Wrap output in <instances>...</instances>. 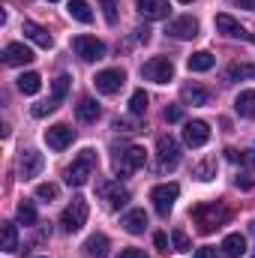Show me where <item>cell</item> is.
Listing matches in <instances>:
<instances>
[{
  "mask_svg": "<svg viewBox=\"0 0 255 258\" xmlns=\"http://www.w3.org/2000/svg\"><path fill=\"white\" fill-rule=\"evenodd\" d=\"M168 33H171L174 39H195V36H198V21H195L192 15H180V18H174V21L168 24Z\"/></svg>",
  "mask_w": 255,
  "mask_h": 258,
  "instance_id": "cell-15",
  "label": "cell"
},
{
  "mask_svg": "<svg viewBox=\"0 0 255 258\" xmlns=\"http://www.w3.org/2000/svg\"><path fill=\"white\" fill-rule=\"evenodd\" d=\"M246 252V237L243 234H228L222 240V255L225 258H240Z\"/></svg>",
  "mask_w": 255,
  "mask_h": 258,
  "instance_id": "cell-22",
  "label": "cell"
},
{
  "mask_svg": "<svg viewBox=\"0 0 255 258\" xmlns=\"http://www.w3.org/2000/svg\"><path fill=\"white\" fill-rule=\"evenodd\" d=\"M225 156L231 159V162H240V165H246V168H255V150H225Z\"/></svg>",
  "mask_w": 255,
  "mask_h": 258,
  "instance_id": "cell-32",
  "label": "cell"
},
{
  "mask_svg": "<svg viewBox=\"0 0 255 258\" xmlns=\"http://www.w3.org/2000/svg\"><path fill=\"white\" fill-rule=\"evenodd\" d=\"M72 141H75V129L66 126V123H54V126L45 129V144L51 150H66Z\"/></svg>",
  "mask_w": 255,
  "mask_h": 258,
  "instance_id": "cell-11",
  "label": "cell"
},
{
  "mask_svg": "<svg viewBox=\"0 0 255 258\" xmlns=\"http://www.w3.org/2000/svg\"><path fill=\"white\" fill-rule=\"evenodd\" d=\"M171 240H174V249H177V252H189V249H192L189 234H186V231H180V228L171 234Z\"/></svg>",
  "mask_w": 255,
  "mask_h": 258,
  "instance_id": "cell-35",
  "label": "cell"
},
{
  "mask_svg": "<svg viewBox=\"0 0 255 258\" xmlns=\"http://www.w3.org/2000/svg\"><path fill=\"white\" fill-rule=\"evenodd\" d=\"M84 249L93 258H105L108 255V237H105V234H90L87 243H84Z\"/></svg>",
  "mask_w": 255,
  "mask_h": 258,
  "instance_id": "cell-26",
  "label": "cell"
},
{
  "mask_svg": "<svg viewBox=\"0 0 255 258\" xmlns=\"http://www.w3.org/2000/svg\"><path fill=\"white\" fill-rule=\"evenodd\" d=\"M18 222L27 225V228L36 225V207H33V201H21L18 204Z\"/></svg>",
  "mask_w": 255,
  "mask_h": 258,
  "instance_id": "cell-31",
  "label": "cell"
},
{
  "mask_svg": "<svg viewBox=\"0 0 255 258\" xmlns=\"http://www.w3.org/2000/svg\"><path fill=\"white\" fill-rule=\"evenodd\" d=\"M39 87H42V78H39V72H24V75L18 78V90H21L24 96H33V93H39Z\"/></svg>",
  "mask_w": 255,
  "mask_h": 258,
  "instance_id": "cell-27",
  "label": "cell"
},
{
  "mask_svg": "<svg viewBox=\"0 0 255 258\" xmlns=\"http://www.w3.org/2000/svg\"><path fill=\"white\" fill-rule=\"evenodd\" d=\"M234 108H237L240 117H255V90H243L234 99Z\"/></svg>",
  "mask_w": 255,
  "mask_h": 258,
  "instance_id": "cell-25",
  "label": "cell"
},
{
  "mask_svg": "<svg viewBox=\"0 0 255 258\" xmlns=\"http://www.w3.org/2000/svg\"><path fill=\"white\" fill-rule=\"evenodd\" d=\"M177 195H180L177 183H159V186L150 189V201H153V207H156L159 216H168L171 207H174V201H177Z\"/></svg>",
  "mask_w": 255,
  "mask_h": 258,
  "instance_id": "cell-5",
  "label": "cell"
},
{
  "mask_svg": "<svg viewBox=\"0 0 255 258\" xmlns=\"http://www.w3.org/2000/svg\"><path fill=\"white\" fill-rule=\"evenodd\" d=\"M216 30H219L222 36H231V39H246V42H255L252 33H246V27H243L237 18H231L228 12H219V15H216Z\"/></svg>",
  "mask_w": 255,
  "mask_h": 258,
  "instance_id": "cell-10",
  "label": "cell"
},
{
  "mask_svg": "<svg viewBox=\"0 0 255 258\" xmlns=\"http://www.w3.org/2000/svg\"><path fill=\"white\" fill-rule=\"evenodd\" d=\"M228 81H243V78H255V63H234L225 69Z\"/></svg>",
  "mask_w": 255,
  "mask_h": 258,
  "instance_id": "cell-29",
  "label": "cell"
},
{
  "mask_svg": "<svg viewBox=\"0 0 255 258\" xmlns=\"http://www.w3.org/2000/svg\"><path fill=\"white\" fill-rule=\"evenodd\" d=\"M87 213H90L87 201H84V198H72L63 207V213H60V225H63L69 234H72V231H81L84 222H87Z\"/></svg>",
  "mask_w": 255,
  "mask_h": 258,
  "instance_id": "cell-3",
  "label": "cell"
},
{
  "mask_svg": "<svg viewBox=\"0 0 255 258\" xmlns=\"http://www.w3.org/2000/svg\"><path fill=\"white\" fill-rule=\"evenodd\" d=\"M21 33H24L30 42H36L39 48H54V39H51V33H48L42 24H36V21H24V24H21Z\"/></svg>",
  "mask_w": 255,
  "mask_h": 258,
  "instance_id": "cell-16",
  "label": "cell"
},
{
  "mask_svg": "<svg viewBox=\"0 0 255 258\" xmlns=\"http://www.w3.org/2000/svg\"><path fill=\"white\" fill-rule=\"evenodd\" d=\"M66 93H69V75H60V78H54V84H51V99L60 105L66 99Z\"/></svg>",
  "mask_w": 255,
  "mask_h": 258,
  "instance_id": "cell-33",
  "label": "cell"
},
{
  "mask_svg": "<svg viewBox=\"0 0 255 258\" xmlns=\"http://www.w3.org/2000/svg\"><path fill=\"white\" fill-rule=\"evenodd\" d=\"M72 51H75L81 60L93 63V60H102V57H105V42L96 39V36H75V39H72Z\"/></svg>",
  "mask_w": 255,
  "mask_h": 258,
  "instance_id": "cell-6",
  "label": "cell"
},
{
  "mask_svg": "<svg viewBox=\"0 0 255 258\" xmlns=\"http://www.w3.org/2000/svg\"><path fill=\"white\" fill-rule=\"evenodd\" d=\"M165 120H168V123H177V120H183V108H180V105H171V108H165Z\"/></svg>",
  "mask_w": 255,
  "mask_h": 258,
  "instance_id": "cell-39",
  "label": "cell"
},
{
  "mask_svg": "<svg viewBox=\"0 0 255 258\" xmlns=\"http://www.w3.org/2000/svg\"><path fill=\"white\" fill-rule=\"evenodd\" d=\"M120 225L126 228L129 234H144V228H147V213H144L141 207H135V210H129L126 216H123Z\"/></svg>",
  "mask_w": 255,
  "mask_h": 258,
  "instance_id": "cell-21",
  "label": "cell"
},
{
  "mask_svg": "<svg viewBox=\"0 0 255 258\" xmlns=\"http://www.w3.org/2000/svg\"><path fill=\"white\" fill-rule=\"evenodd\" d=\"M213 174H216V159H204V162L195 165V177L198 180H213Z\"/></svg>",
  "mask_w": 255,
  "mask_h": 258,
  "instance_id": "cell-34",
  "label": "cell"
},
{
  "mask_svg": "<svg viewBox=\"0 0 255 258\" xmlns=\"http://www.w3.org/2000/svg\"><path fill=\"white\" fill-rule=\"evenodd\" d=\"M51 111H57V102H54V99H45V102H36V105H33V117H45V114H51Z\"/></svg>",
  "mask_w": 255,
  "mask_h": 258,
  "instance_id": "cell-37",
  "label": "cell"
},
{
  "mask_svg": "<svg viewBox=\"0 0 255 258\" xmlns=\"http://www.w3.org/2000/svg\"><path fill=\"white\" fill-rule=\"evenodd\" d=\"M231 3H237L240 9H249V12H255V0H231Z\"/></svg>",
  "mask_w": 255,
  "mask_h": 258,
  "instance_id": "cell-46",
  "label": "cell"
},
{
  "mask_svg": "<svg viewBox=\"0 0 255 258\" xmlns=\"http://www.w3.org/2000/svg\"><path fill=\"white\" fill-rule=\"evenodd\" d=\"M195 258H216V249L213 246H201V249H195Z\"/></svg>",
  "mask_w": 255,
  "mask_h": 258,
  "instance_id": "cell-43",
  "label": "cell"
},
{
  "mask_svg": "<svg viewBox=\"0 0 255 258\" xmlns=\"http://www.w3.org/2000/svg\"><path fill=\"white\" fill-rule=\"evenodd\" d=\"M156 153H159V165L162 168H177L180 162V144L174 135H159L156 138Z\"/></svg>",
  "mask_w": 255,
  "mask_h": 258,
  "instance_id": "cell-9",
  "label": "cell"
},
{
  "mask_svg": "<svg viewBox=\"0 0 255 258\" xmlns=\"http://www.w3.org/2000/svg\"><path fill=\"white\" fill-rule=\"evenodd\" d=\"M42 258H45V255H42Z\"/></svg>",
  "mask_w": 255,
  "mask_h": 258,
  "instance_id": "cell-50",
  "label": "cell"
},
{
  "mask_svg": "<svg viewBox=\"0 0 255 258\" xmlns=\"http://www.w3.org/2000/svg\"><path fill=\"white\" fill-rule=\"evenodd\" d=\"M141 75L147 81H156V84H168L174 78V63L168 57H150L147 63L141 66Z\"/></svg>",
  "mask_w": 255,
  "mask_h": 258,
  "instance_id": "cell-7",
  "label": "cell"
},
{
  "mask_svg": "<svg viewBox=\"0 0 255 258\" xmlns=\"http://www.w3.org/2000/svg\"><path fill=\"white\" fill-rule=\"evenodd\" d=\"M213 63H216V57L210 51H195L189 60H186L189 72H207V69H213Z\"/></svg>",
  "mask_w": 255,
  "mask_h": 258,
  "instance_id": "cell-24",
  "label": "cell"
},
{
  "mask_svg": "<svg viewBox=\"0 0 255 258\" xmlns=\"http://www.w3.org/2000/svg\"><path fill=\"white\" fill-rule=\"evenodd\" d=\"M42 168H45V159H42V153H39V150H24V153H21V159H18V171H21V177H24V180L36 177Z\"/></svg>",
  "mask_w": 255,
  "mask_h": 258,
  "instance_id": "cell-12",
  "label": "cell"
},
{
  "mask_svg": "<svg viewBox=\"0 0 255 258\" xmlns=\"http://www.w3.org/2000/svg\"><path fill=\"white\" fill-rule=\"evenodd\" d=\"M0 243H3V252H15V249H18L15 222H0Z\"/></svg>",
  "mask_w": 255,
  "mask_h": 258,
  "instance_id": "cell-23",
  "label": "cell"
},
{
  "mask_svg": "<svg viewBox=\"0 0 255 258\" xmlns=\"http://www.w3.org/2000/svg\"><path fill=\"white\" fill-rule=\"evenodd\" d=\"M252 228H255V219H252Z\"/></svg>",
  "mask_w": 255,
  "mask_h": 258,
  "instance_id": "cell-49",
  "label": "cell"
},
{
  "mask_svg": "<svg viewBox=\"0 0 255 258\" xmlns=\"http://www.w3.org/2000/svg\"><path fill=\"white\" fill-rule=\"evenodd\" d=\"M138 42H150V27H138Z\"/></svg>",
  "mask_w": 255,
  "mask_h": 258,
  "instance_id": "cell-45",
  "label": "cell"
},
{
  "mask_svg": "<svg viewBox=\"0 0 255 258\" xmlns=\"http://www.w3.org/2000/svg\"><path fill=\"white\" fill-rule=\"evenodd\" d=\"M114 129L117 132H135V123L132 120H114Z\"/></svg>",
  "mask_w": 255,
  "mask_h": 258,
  "instance_id": "cell-42",
  "label": "cell"
},
{
  "mask_svg": "<svg viewBox=\"0 0 255 258\" xmlns=\"http://www.w3.org/2000/svg\"><path fill=\"white\" fill-rule=\"evenodd\" d=\"M99 114H102V108H99L96 99H90V96L78 99V105H75V117H78L81 123H93V120H99Z\"/></svg>",
  "mask_w": 255,
  "mask_h": 258,
  "instance_id": "cell-20",
  "label": "cell"
},
{
  "mask_svg": "<svg viewBox=\"0 0 255 258\" xmlns=\"http://www.w3.org/2000/svg\"><path fill=\"white\" fill-rule=\"evenodd\" d=\"M144 162H147V153H144V147L132 144V147L120 150V153L114 156V171H117V174H129V171H138V168H144Z\"/></svg>",
  "mask_w": 255,
  "mask_h": 258,
  "instance_id": "cell-4",
  "label": "cell"
},
{
  "mask_svg": "<svg viewBox=\"0 0 255 258\" xmlns=\"http://www.w3.org/2000/svg\"><path fill=\"white\" fill-rule=\"evenodd\" d=\"M192 219H195V225H198L201 234H210V231L222 228L231 219V210L222 207L219 201L216 204H198V207H192Z\"/></svg>",
  "mask_w": 255,
  "mask_h": 258,
  "instance_id": "cell-1",
  "label": "cell"
},
{
  "mask_svg": "<svg viewBox=\"0 0 255 258\" xmlns=\"http://www.w3.org/2000/svg\"><path fill=\"white\" fill-rule=\"evenodd\" d=\"M93 168H96V153L93 150H81V156L66 168V183L69 186H84L90 180Z\"/></svg>",
  "mask_w": 255,
  "mask_h": 258,
  "instance_id": "cell-2",
  "label": "cell"
},
{
  "mask_svg": "<svg viewBox=\"0 0 255 258\" xmlns=\"http://www.w3.org/2000/svg\"><path fill=\"white\" fill-rule=\"evenodd\" d=\"M183 141H186L189 147H204V144L210 141V126H207L204 120H189V123L183 126Z\"/></svg>",
  "mask_w": 255,
  "mask_h": 258,
  "instance_id": "cell-14",
  "label": "cell"
},
{
  "mask_svg": "<svg viewBox=\"0 0 255 258\" xmlns=\"http://www.w3.org/2000/svg\"><path fill=\"white\" fill-rule=\"evenodd\" d=\"M99 6H102L105 21H108V24H114V21H117V0H99Z\"/></svg>",
  "mask_w": 255,
  "mask_h": 258,
  "instance_id": "cell-36",
  "label": "cell"
},
{
  "mask_svg": "<svg viewBox=\"0 0 255 258\" xmlns=\"http://www.w3.org/2000/svg\"><path fill=\"white\" fill-rule=\"evenodd\" d=\"M180 3H192V0H180Z\"/></svg>",
  "mask_w": 255,
  "mask_h": 258,
  "instance_id": "cell-47",
  "label": "cell"
},
{
  "mask_svg": "<svg viewBox=\"0 0 255 258\" xmlns=\"http://www.w3.org/2000/svg\"><path fill=\"white\" fill-rule=\"evenodd\" d=\"M93 84H96L99 93L114 96V93H120V87L126 84V72H123V69H102V72L93 78Z\"/></svg>",
  "mask_w": 255,
  "mask_h": 258,
  "instance_id": "cell-8",
  "label": "cell"
},
{
  "mask_svg": "<svg viewBox=\"0 0 255 258\" xmlns=\"http://www.w3.org/2000/svg\"><path fill=\"white\" fill-rule=\"evenodd\" d=\"M237 186H240V189H252L255 180L249 177V174H240V177H237Z\"/></svg>",
  "mask_w": 255,
  "mask_h": 258,
  "instance_id": "cell-44",
  "label": "cell"
},
{
  "mask_svg": "<svg viewBox=\"0 0 255 258\" xmlns=\"http://www.w3.org/2000/svg\"><path fill=\"white\" fill-rule=\"evenodd\" d=\"M135 3H138V12H141L144 18H150V21L168 18V12H171L168 0H135Z\"/></svg>",
  "mask_w": 255,
  "mask_h": 258,
  "instance_id": "cell-18",
  "label": "cell"
},
{
  "mask_svg": "<svg viewBox=\"0 0 255 258\" xmlns=\"http://www.w3.org/2000/svg\"><path fill=\"white\" fill-rule=\"evenodd\" d=\"M36 198H42V201L57 198V186H54V183H39V186H36Z\"/></svg>",
  "mask_w": 255,
  "mask_h": 258,
  "instance_id": "cell-38",
  "label": "cell"
},
{
  "mask_svg": "<svg viewBox=\"0 0 255 258\" xmlns=\"http://www.w3.org/2000/svg\"><path fill=\"white\" fill-rule=\"evenodd\" d=\"M117 258H147V255H144V249H138V246H126V249H120Z\"/></svg>",
  "mask_w": 255,
  "mask_h": 258,
  "instance_id": "cell-40",
  "label": "cell"
},
{
  "mask_svg": "<svg viewBox=\"0 0 255 258\" xmlns=\"http://www.w3.org/2000/svg\"><path fill=\"white\" fill-rule=\"evenodd\" d=\"M147 102H150L147 93H144V90H135V93L129 96V114H132V117H144V114H147Z\"/></svg>",
  "mask_w": 255,
  "mask_h": 258,
  "instance_id": "cell-30",
  "label": "cell"
},
{
  "mask_svg": "<svg viewBox=\"0 0 255 258\" xmlns=\"http://www.w3.org/2000/svg\"><path fill=\"white\" fill-rule=\"evenodd\" d=\"M153 243H156V249H159V252H168V237H165L162 231H156V237H153Z\"/></svg>",
  "mask_w": 255,
  "mask_h": 258,
  "instance_id": "cell-41",
  "label": "cell"
},
{
  "mask_svg": "<svg viewBox=\"0 0 255 258\" xmlns=\"http://www.w3.org/2000/svg\"><path fill=\"white\" fill-rule=\"evenodd\" d=\"M102 195H105V201H108L111 210H120V207L129 204V189L120 186V183H105V186H102Z\"/></svg>",
  "mask_w": 255,
  "mask_h": 258,
  "instance_id": "cell-19",
  "label": "cell"
},
{
  "mask_svg": "<svg viewBox=\"0 0 255 258\" xmlns=\"http://www.w3.org/2000/svg\"><path fill=\"white\" fill-rule=\"evenodd\" d=\"M48 3H57V0H48Z\"/></svg>",
  "mask_w": 255,
  "mask_h": 258,
  "instance_id": "cell-48",
  "label": "cell"
},
{
  "mask_svg": "<svg viewBox=\"0 0 255 258\" xmlns=\"http://www.w3.org/2000/svg\"><path fill=\"white\" fill-rule=\"evenodd\" d=\"M3 63L6 66H27V63H33V51L24 42H9L3 48Z\"/></svg>",
  "mask_w": 255,
  "mask_h": 258,
  "instance_id": "cell-13",
  "label": "cell"
},
{
  "mask_svg": "<svg viewBox=\"0 0 255 258\" xmlns=\"http://www.w3.org/2000/svg\"><path fill=\"white\" fill-rule=\"evenodd\" d=\"M69 15L81 24H90L93 21V12H90V3L87 0H69Z\"/></svg>",
  "mask_w": 255,
  "mask_h": 258,
  "instance_id": "cell-28",
  "label": "cell"
},
{
  "mask_svg": "<svg viewBox=\"0 0 255 258\" xmlns=\"http://www.w3.org/2000/svg\"><path fill=\"white\" fill-rule=\"evenodd\" d=\"M180 99L186 105H210L213 102V93L207 87H201V84H183L180 87Z\"/></svg>",
  "mask_w": 255,
  "mask_h": 258,
  "instance_id": "cell-17",
  "label": "cell"
}]
</instances>
